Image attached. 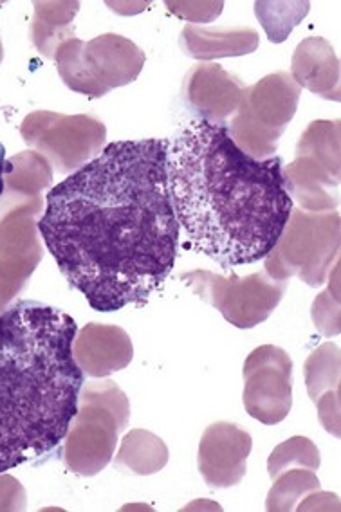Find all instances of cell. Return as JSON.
Wrapping results in <instances>:
<instances>
[{"mask_svg": "<svg viewBox=\"0 0 341 512\" xmlns=\"http://www.w3.org/2000/svg\"><path fill=\"white\" fill-rule=\"evenodd\" d=\"M166 181L186 246L224 271L268 258L295 208L282 159L249 156L212 119L166 139Z\"/></svg>", "mask_w": 341, "mask_h": 512, "instance_id": "2", "label": "cell"}, {"mask_svg": "<svg viewBox=\"0 0 341 512\" xmlns=\"http://www.w3.org/2000/svg\"><path fill=\"white\" fill-rule=\"evenodd\" d=\"M67 312L20 300L0 314V475L53 453L71 430L85 374Z\"/></svg>", "mask_w": 341, "mask_h": 512, "instance_id": "3", "label": "cell"}, {"mask_svg": "<svg viewBox=\"0 0 341 512\" xmlns=\"http://www.w3.org/2000/svg\"><path fill=\"white\" fill-rule=\"evenodd\" d=\"M10 172V163H8V157H6V147L0 143V197L6 190V181H4V175Z\"/></svg>", "mask_w": 341, "mask_h": 512, "instance_id": "4", "label": "cell"}, {"mask_svg": "<svg viewBox=\"0 0 341 512\" xmlns=\"http://www.w3.org/2000/svg\"><path fill=\"white\" fill-rule=\"evenodd\" d=\"M40 237L96 312L145 305L172 275L181 228L166 181V139L103 148L46 197Z\"/></svg>", "mask_w": 341, "mask_h": 512, "instance_id": "1", "label": "cell"}]
</instances>
